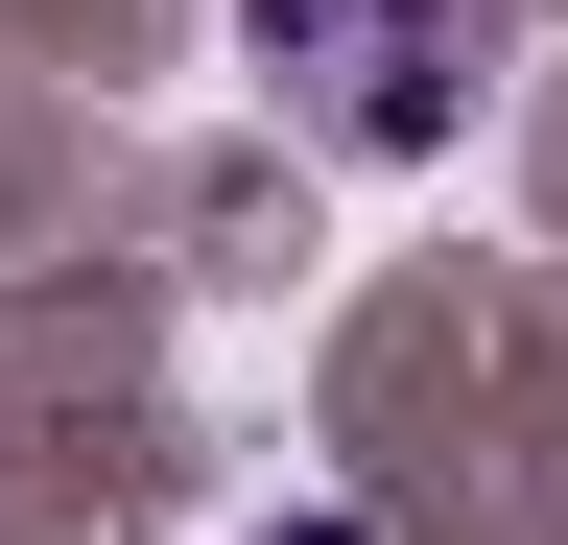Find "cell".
Wrapping results in <instances>:
<instances>
[{"label": "cell", "instance_id": "6da1fadb", "mask_svg": "<svg viewBox=\"0 0 568 545\" xmlns=\"http://www.w3.org/2000/svg\"><path fill=\"white\" fill-rule=\"evenodd\" d=\"M237 72L355 166H426L474 119V0H237Z\"/></svg>", "mask_w": 568, "mask_h": 545}, {"label": "cell", "instance_id": "7a4b0ae2", "mask_svg": "<svg viewBox=\"0 0 568 545\" xmlns=\"http://www.w3.org/2000/svg\"><path fill=\"white\" fill-rule=\"evenodd\" d=\"M261 545H379V522H355V498H308V522H261Z\"/></svg>", "mask_w": 568, "mask_h": 545}]
</instances>
